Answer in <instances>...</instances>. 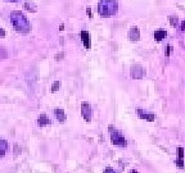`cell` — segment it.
<instances>
[{
    "label": "cell",
    "instance_id": "cell-2",
    "mask_svg": "<svg viewBox=\"0 0 185 173\" xmlns=\"http://www.w3.org/2000/svg\"><path fill=\"white\" fill-rule=\"evenodd\" d=\"M117 9V2L116 0H100L98 4L99 14L103 17H109L116 13Z\"/></svg>",
    "mask_w": 185,
    "mask_h": 173
},
{
    "label": "cell",
    "instance_id": "cell-12",
    "mask_svg": "<svg viewBox=\"0 0 185 173\" xmlns=\"http://www.w3.org/2000/svg\"><path fill=\"white\" fill-rule=\"evenodd\" d=\"M138 114H139V117L140 118H143V119H147V120H149V122H153L154 120V114H148V113H143V110H140V109H138Z\"/></svg>",
    "mask_w": 185,
    "mask_h": 173
},
{
    "label": "cell",
    "instance_id": "cell-17",
    "mask_svg": "<svg viewBox=\"0 0 185 173\" xmlns=\"http://www.w3.org/2000/svg\"><path fill=\"white\" fill-rule=\"evenodd\" d=\"M170 19H171V24L176 26V23H178V21H176V19H178V18H176V17H170Z\"/></svg>",
    "mask_w": 185,
    "mask_h": 173
},
{
    "label": "cell",
    "instance_id": "cell-16",
    "mask_svg": "<svg viewBox=\"0 0 185 173\" xmlns=\"http://www.w3.org/2000/svg\"><path fill=\"white\" fill-rule=\"evenodd\" d=\"M58 87H59V81H55L54 85H53V86H51V89H50L51 92H55V91L58 90Z\"/></svg>",
    "mask_w": 185,
    "mask_h": 173
},
{
    "label": "cell",
    "instance_id": "cell-21",
    "mask_svg": "<svg viewBox=\"0 0 185 173\" xmlns=\"http://www.w3.org/2000/svg\"><path fill=\"white\" fill-rule=\"evenodd\" d=\"M87 14H89V17H91V11H90V8H87Z\"/></svg>",
    "mask_w": 185,
    "mask_h": 173
},
{
    "label": "cell",
    "instance_id": "cell-6",
    "mask_svg": "<svg viewBox=\"0 0 185 173\" xmlns=\"http://www.w3.org/2000/svg\"><path fill=\"white\" fill-rule=\"evenodd\" d=\"M81 40L84 42V45L86 49H90L91 46V42H90V35L87 31H81Z\"/></svg>",
    "mask_w": 185,
    "mask_h": 173
},
{
    "label": "cell",
    "instance_id": "cell-10",
    "mask_svg": "<svg viewBox=\"0 0 185 173\" xmlns=\"http://www.w3.org/2000/svg\"><path fill=\"white\" fill-rule=\"evenodd\" d=\"M8 141L7 140H4V138H0V158L2 157H4L5 155V153L8 151Z\"/></svg>",
    "mask_w": 185,
    "mask_h": 173
},
{
    "label": "cell",
    "instance_id": "cell-14",
    "mask_svg": "<svg viewBox=\"0 0 185 173\" xmlns=\"http://www.w3.org/2000/svg\"><path fill=\"white\" fill-rule=\"evenodd\" d=\"M23 6H24V9H27V11H31V12H36V5H35L33 3H31V2H26Z\"/></svg>",
    "mask_w": 185,
    "mask_h": 173
},
{
    "label": "cell",
    "instance_id": "cell-1",
    "mask_svg": "<svg viewBox=\"0 0 185 173\" xmlns=\"http://www.w3.org/2000/svg\"><path fill=\"white\" fill-rule=\"evenodd\" d=\"M11 22L17 32L20 33H29L31 31V23L21 11L11 12Z\"/></svg>",
    "mask_w": 185,
    "mask_h": 173
},
{
    "label": "cell",
    "instance_id": "cell-20",
    "mask_svg": "<svg viewBox=\"0 0 185 173\" xmlns=\"http://www.w3.org/2000/svg\"><path fill=\"white\" fill-rule=\"evenodd\" d=\"M60 57H63V53H59V54H58V55L55 57V59H59Z\"/></svg>",
    "mask_w": 185,
    "mask_h": 173
},
{
    "label": "cell",
    "instance_id": "cell-23",
    "mask_svg": "<svg viewBox=\"0 0 185 173\" xmlns=\"http://www.w3.org/2000/svg\"><path fill=\"white\" fill-rule=\"evenodd\" d=\"M131 173H139L138 171H133V172H131Z\"/></svg>",
    "mask_w": 185,
    "mask_h": 173
},
{
    "label": "cell",
    "instance_id": "cell-4",
    "mask_svg": "<svg viewBox=\"0 0 185 173\" xmlns=\"http://www.w3.org/2000/svg\"><path fill=\"white\" fill-rule=\"evenodd\" d=\"M81 114H82V117L85 118L86 122H90V120H91L93 109H91V107H90L89 103H82V105H81Z\"/></svg>",
    "mask_w": 185,
    "mask_h": 173
},
{
    "label": "cell",
    "instance_id": "cell-3",
    "mask_svg": "<svg viewBox=\"0 0 185 173\" xmlns=\"http://www.w3.org/2000/svg\"><path fill=\"white\" fill-rule=\"evenodd\" d=\"M108 129H109V135H111V142L113 145H116V146L125 148V146L127 145V142H126V138L123 137V135L118 131L116 127H113V126H109Z\"/></svg>",
    "mask_w": 185,
    "mask_h": 173
},
{
    "label": "cell",
    "instance_id": "cell-15",
    "mask_svg": "<svg viewBox=\"0 0 185 173\" xmlns=\"http://www.w3.org/2000/svg\"><path fill=\"white\" fill-rule=\"evenodd\" d=\"M7 57H8L7 50H5L3 46H0V59H5Z\"/></svg>",
    "mask_w": 185,
    "mask_h": 173
},
{
    "label": "cell",
    "instance_id": "cell-11",
    "mask_svg": "<svg viewBox=\"0 0 185 173\" xmlns=\"http://www.w3.org/2000/svg\"><path fill=\"white\" fill-rule=\"evenodd\" d=\"M129 37L131 41H138L139 40V30L136 27H133L129 32Z\"/></svg>",
    "mask_w": 185,
    "mask_h": 173
},
{
    "label": "cell",
    "instance_id": "cell-22",
    "mask_svg": "<svg viewBox=\"0 0 185 173\" xmlns=\"http://www.w3.org/2000/svg\"><path fill=\"white\" fill-rule=\"evenodd\" d=\"M7 2H12V3H17V2H20V0H7Z\"/></svg>",
    "mask_w": 185,
    "mask_h": 173
},
{
    "label": "cell",
    "instance_id": "cell-5",
    "mask_svg": "<svg viewBox=\"0 0 185 173\" xmlns=\"http://www.w3.org/2000/svg\"><path fill=\"white\" fill-rule=\"evenodd\" d=\"M143 74H144V71L140 65H133L131 67V76H133L134 78H142Z\"/></svg>",
    "mask_w": 185,
    "mask_h": 173
},
{
    "label": "cell",
    "instance_id": "cell-18",
    "mask_svg": "<svg viewBox=\"0 0 185 173\" xmlns=\"http://www.w3.org/2000/svg\"><path fill=\"white\" fill-rule=\"evenodd\" d=\"M104 173H116L112 168H105V171H104Z\"/></svg>",
    "mask_w": 185,
    "mask_h": 173
},
{
    "label": "cell",
    "instance_id": "cell-9",
    "mask_svg": "<svg viewBox=\"0 0 185 173\" xmlns=\"http://www.w3.org/2000/svg\"><path fill=\"white\" fill-rule=\"evenodd\" d=\"M51 122H50V119L46 117V114H41L39 118H37V124L40 126V127H45V126H48V124H50Z\"/></svg>",
    "mask_w": 185,
    "mask_h": 173
},
{
    "label": "cell",
    "instance_id": "cell-13",
    "mask_svg": "<svg viewBox=\"0 0 185 173\" xmlns=\"http://www.w3.org/2000/svg\"><path fill=\"white\" fill-rule=\"evenodd\" d=\"M166 31H163V30H158V31H156L154 32V37H156V40L157 41H161L163 37H166Z\"/></svg>",
    "mask_w": 185,
    "mask_h": 173
},
{
    "label": "cell",
    "instance_id": "cell-19",
    "mask_svg": "<svg viewBox=\"0 0 185 173\" xmlns=\"http://www.w3.org/2000/svg\"><path fill=\"white\" fill-rule=\"evenodd\" d=\"M4 36H5V31L0 27V37H4Z\"/></svg>",
    "mask_w": 185,
    "mask_h": 173
},
{
    "label": "cell",
    "instance_id": "cell-7",
    "mask_svg": "<svg viewBox=\"0 0 185 173\" xmlns=\"http://www.w3.org/2000/svg\"><path fill=\"white\" fill-rule=\"evenodd\" d=\"M54 114H55V117H57V119H58V122H60V123H64V122H66L67 117H66V113H64L63 109L57 108V109L54 110Z\"/></svg>",
    "mask_w": 185,
    "mask_h": 173
},
{
    "label": "cell",
    "instance_id": "cell-8",
    "mask_svg": "<svg viewBox=\"0 0 185 173\" xmlns=\"http://www.w3.org/2000/svg\"><path fill=\"white\" fill-rule=\"evenodd\" d=\"M176 164L179 168H184V149L178 148V159H176Z\"/></svg>",
    "mask_w": 185,
    "mask_h": 173
}]
</instances>
